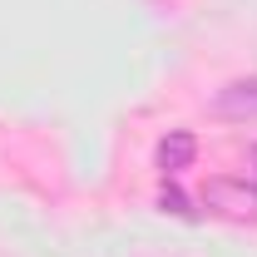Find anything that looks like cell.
Returning a JSON list of instances; mask_svg holds the SVG:
<instances>
[{
	"label": "cell",
	"mask_w": 257,
	"mask_h": 257,
	"mask_svg": "<svg viewBox=\"0 0 257 257\" xmlns=\"http://www.w3.org/2000/svg\"><path fill=\"white\" fill-rule=\"evenodd\" d=\"M203 208L227 223H257V183L247 178H213L203 188Z\"/></svg>",
	"instance_id": "cell-1"
},
{
	"label": "cell",
	"mask_w": 257,
	"mask_h": 257,
	"mask_svg": "<svg viewBox=\"0 0 257 257\" xmlns=\"http://www.w3.org/2000/svg\"><path fill=\"white\" fill-rule=\"evenodd\" d=\"M252 163H257V154H252ZM252 183H257V173H252Z\"/></svg>",
	"instance_id": "cell-5"
},
{
	"label": "cell",
	"mask_w": 257,
	"mask_h": 257,
	"mask_svg": "<svg viewBox=\"0 0 257 257\" xmlns=\"http://www.w3.org/2000/svg\"><path fill=\"white\" fill-rule=\"evenodd\" d=\"M218 119H257V79H232L213 99Z\"/></svg>",
	"instance_id": "cell-2"
},
{
	"label": "cell",
	"mask_w": 257,
	"mask_h": 257,
	"mask_svg": "<svg viewBox=\"0 0 257 257\" xmlns=\"http://www.w3.org/2000/svg\"><path fill=\"white\" fill-rule=\"evenodd\" d=\"M159 208H163V213H173V218H193V208H188V198H183V188H173V183H163Z\"/></svg>",
	"instance_id": "cell-4"
},
{
	"label": "cell",
	"mask_w": 257,
	"mask_h": 257,
	"mask_svg": "<svg viewBox=\"0 0 257 257\" xmlns=\"http://www.w3.org/2000/svg\"><path fill=\"white\" fill-rule=\"evenodd\" d=\"M193 154H198V139L178 128V134H168V139L159 144V168L168 173V178H173V173H183V168L193 163Z\"/></svg>",
	"instance_id": "cell-3"
}]
</instances>
